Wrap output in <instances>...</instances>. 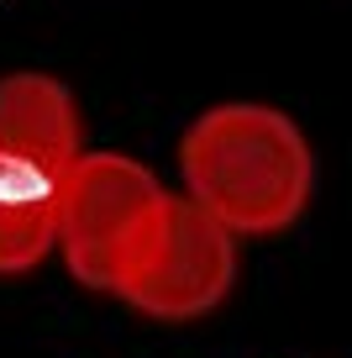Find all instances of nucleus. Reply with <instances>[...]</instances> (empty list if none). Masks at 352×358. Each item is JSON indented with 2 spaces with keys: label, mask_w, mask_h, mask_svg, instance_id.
Masks as SVG:
<instances>
[{
  "label": "nucleus",
  "mask_w": 352,
  "mask_h": 358,
  "mask_svg": "<svg viewBox=\"0 0 352 358\" xmlns=\"http://www.w3.org/2000/svg\"><path fill=\"white\" fill-rule=\"evenodd\" d=\"M184 190L231 237H263L300 222L310 201L316 158L284 111L258 101L210 106L179 143Z\"/></svg>",
  "instance_id": "obj_1"
},
{
  "label": "nucleus",
  "mask_w": 352,
  "mask_h": 358,
  "mask_svg": "<svg viewBox=\"0 0 352 358\" xmlns=\"http://www.w3.org/2000/svg\"><path fill=\"white\" fill-rule=\"evenodd\" d=\"M79 153L74 95L53 74L0 79V274H27L58 248V201Z\"/></svg>",
  "instance_id": "obj_2"
},
{
  "label": "nucleus",
  "mask_w": 352,
  "mask_h": 358,
  "mask_svg": "<svg viewBox=\"0 0 352 358\" xmlns=\"http://www.w3.org/2000/svg\"><path fill=\"white\" fill-rule=\"evenodd\" d=\"M237 280V248L221 222H210L195 201H163L132 237V248L116 264L110 295H122L153 322H195L216 311Z\"/></svg>",
  "instance_id": "obj_3"
},
{
  "label": "nucleus",
  "mask_w": 352,
  "mask_h": 358,
  "mask_svg": "<svg viewBox=\"0 0 352 358\" xmlns=\"http://www.w3.org/2000/svg\"><path fill=\"white\" fill-rule=\"evenodd\" d=\"M163 201L153 169L126 153H79L58 201V248L74 280L89 290H110L116 264Z\"/></svg>",
  "instance_id": "obj_4"
}]
</instances>
